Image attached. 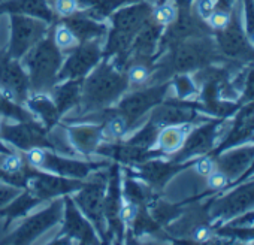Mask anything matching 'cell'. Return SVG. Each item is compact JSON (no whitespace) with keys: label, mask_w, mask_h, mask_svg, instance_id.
<instances>
[{"label":"cell","mask_w":254,"mask_h":245,"mask_svg":"<svg viewBox=\"0 0 254 245\" xmlns=\"http://www.w3.org/2000/svg\"><path fill=\"white\" fill-rule=\"evenodd\" d=\"M171 174V166L162 162H144L141 166V177L150 183H160Z\"/></svg>","instance_id":"d4e9b609"},{"label":"cell","mask_w":254,"mask_h":245,"mask_svg":"<svg viewBox=\"0 0 254 245\" xmlns=\"http://www.w3.org/2000/svg\"><path fill=\"white\" fill-rule=\"evenodd\" d=\"M2 127H3V122H2V120H0V133H2Z\"/></svg>","instance_id":"f6af8a7d"},{"label":"cell","mask_w":254,"mask_h":245,"mask_svg":"<svg viewBox=\"0 0 254 245\" xmlns=\"http://www.w3.org/2000/svg\"><path fill=\"white\" fill-rule=\"evenodd\" d=\"M3 177H5V174H3L2 171H0V180H3Z\"/></svg>","instance_id":"bcb514c9"},{"label":"cell","mask_w":254,"mask_h":245,"mask_svg":"<svg viewBox=\"0 0 254 245\" xmlns=\"http://www.w3.org/2000/svg\"><path fill=\"white\" fill-rule=\"evenodd\" d=\"M0 12L24 14L44 20L47 23H51L54 20V14L45 0H12V2L0 5Z\"/></svg>","instance_id":"2e32d148"},{"label":"cell","mask_w":254,"mask_h":245,"mask_svg":"<svg viewBox=\"0 0 254 245\" xmlns=\"http://www.w3.org/2000/svg\"><path fill=\"white\" fill-rule=\"evenodd\" d=\"M157 133H159V127L150 121L144 129H141L135 136H132V139L127 144H132V145L141 147V148H148L150 145H153L156 142Z\"/></svg>","instance_id":"f546056e"},{"label":"cell","mask_w":254,"mask_h":245,"mask_svg":"<svg viewBox=\"0 0 254 245\" xmlns=\"http://www.w3.org/2000/svg\"><path fill=\"white\" fill-rule=\"evenodd\" d=\"M141 208L138 203L126 199L124 196H121V205L118 209V220L120 223H123L124 226H133L138 214H139Z\"/></svg>","instance_id":"1f68e13d"},{"label":"cell","mask_w":254,"mask_h":245,"mask_svg":"<svg viewBox=\"0 0 254 245\" xmlns=\"http://www.w3.org/2000/svg\"><path fill=\"white\" fill-rule=\"evenodd\" d=\"M67 139L73 150L81 154L96 153L102 139V127L97 126H75L67 129Z\"/></svg>","instance_id":"5bb4252c"},{"label":"cell","mask_w":254,"mask_h":245,"mask_svg":"<svg viewBox=\"0 0 254 245\" xmlns=\"http://www.w3.org/2000/svg\"><path fill=\"white\" fill-rule=\"evenodd\" d=\"M105 180H96L90 184H84L73 196L76 206L91 223H94L100 235L105 233L108 226L105 215Z\"/></svg>","instance_id":"8992f818"},{"label":"cell","mask_w":254,"mask_h":245,"mask_svg":"<svg viewBox=\"0 0 254 245\" xmlns=\"http://www.w3.org/2000/svg\"><path fill=\"white\" fill-rule=\"evenodd\" d=\"M26 105L30 109V112L35 114L42 121V124L48 129L57 124V121L62 115L54 100L50 99L45 93H33L32 96L27 97Z\"/></svg>","instance_id":"e0dca14e"},{"label":"cell","mask_w":254,"mask_h":245,"mask_svg":"<svg viewBox=\"0 0 254 245\" xmlns=\"http://www.w3.org/2000/svg\"><path fill=\"white\" fill-rule=\"evenodd\" d=\"M177 90H178V93H180V96H181V97L187 96L189 93H191V91H193L191 81H190L189 78H186V76L178 78V79H177Z\"/></svg>","instance_id":"b9f144b4"},{"label":"cell","mask_w":254,"mask_h":245,"mask_svg":"<svg viewBox=\"0 0 254 245\" xmlns=\"http://www.w3.org/2000/svg\"><path fill=\"white\" fill-rule=\"evenodd\" d=\"M127 76V82L132 87H142L148 82L150 76H151V72H150V67L145 64V63H135L129 67L126 73Z\"/></svg>","instance_id":"4dcf8cb0"},{"label":"cell","mask_w":254,"mask_h":245,"mask_svg":"<svg viewBox=\"0 0 254 245\" xmlns=\"http://www.w3.org/2000/svg\"><path fill=\"white\" fill-rule=\"evenodd\" d=\"M21 59L35 93H47L59 81L63 57L53 38L41 39Z\"/></svg>","instance_id":"7a4b0ae2"},{"label":"cell","mask_w":254,"mask_h":245,"mask_svg":"<svg viewBox=\"0 0 254 245\" xmlns=\"http://www.w3.org/2000/svg\"><path fill=\"white\" fill-rule=\"evenodd\" d=\"M18 193L20 191L12 184H3V185H0V208H3L11 200H14V197H17Z\"/></svg>","instance_id":"74e56055"},{"label":"cell","mask_w":254,"mask_h":245,"mask_svg":"<svg viewBox=\"0 0 254 245\" xmlns=\"http://www.w3.org/2000/svg\"><path fill=\"white\" fill-rule=\"evenodd\" d=\"M100 57L102 50L97 41L79 44L76 48L72 50V54L69 56L66 63L62 64L59 79H82V76L87 75L99 63Z\"/></svg>","instance_id":"ba28073f"},{"label":"cell","mask_w":254,"mask_h":245,"mask_svg":"<svg viewBox=\"0 0 254 245\" xmlns=\"http://www.w3.org/2000/svg\"><path fill=\"white\" fill-rule=\"evenodd\" d=\"M129 87L126 73L109 63H102L81 84L82 111H97L117 100Z\"/></svg>","instance_id":"6da1fadb"},{"label":"cell","mask_w":254,"mask_h":245,"mask_svg":"<svg viewBox=\"0 0 254 245\" xmlns=\"http://www.w3.org/2000/svg\"><path fill=\"white\" fill-rule=\"evenodd\" d=\"M0 153H2V154H8V153H11L6 147H3L2 145V142H0Z\"/></svg>","instance_id":"ee69618b"},{"label":"cell","mask_w":254,"mask_h":245,"mask_svg":"<svg viewBox=\"0 0 254 245\" xmlns=\"http://www.w3.org/2000/svg\"><path fill=\"white\" fill-rule=\"evenodd\" d=\"M209 238V230L206 227H199L194 230V239L202 242V241H206Z\"/></svg>","instance_id":"7bdbcfd3"},{"label":"cell","mask_w":254,"mask_h":245,"mask_svg":"<svg viewBox=\"0 0 254 245\" xmlns=\"http://www.w3.org/2000/svg\"><path fill=\"white\" fill-rule=\"evenodd\" d=\"M48 23L24 14L11 15V44L9 56L20 60L32 47L47 35Z\"/></svg>","instance_id":"277c9868"},{"label":"cell","mask_w":254,"mask_h":245,"mask_svg":"<svg viewBox=\"0 0 254 245\" xmlns=\"http://www.w3.org/2000/svg\"><path fill=\"white\" fill-rule=\"evenodd\" d=\"M153 8L147 3H135L121 8L112 15V30L108 38V56H127L136 33L151 18Z\"/></svg>","instance_id":"3957f363"},{"label":"cell","mask_w":254,"mask_h":245,"mask_svg":"<svg viewBox=\"0 0 254 245\" xmlns=\"http://www.w3.org/2000/svg\"><path fill=\"white\" fill-rule=\"evenodd\" d=\"M64 227L62 235L72 238V241L82 244H97L94 227L90 224L88 218L81 212L73 199L67 197L64 202Z\"/></svg>","instance_id":"7c38bea8"},{"label":"cell","mask_w":254,"mask_h":245,"mask_svg":"<svg viewBox=\"0 0 254 245\" xmlns=\"http://www.w3.org/2000/svg\"><path fill=\"white\" fill-rule=\"evenodd\" d=\"M211 144V135L209 129H200L196 133H193L189 139H186V153H203Z\"/></svg>","instance_id":"4316f807"},{"label":"cell","mask_w":254,"mask_h":245,"mask_svg":"<svg viewBox=\"0 0 254 245\" xmlns=\"http://www.w3.org/2000/svg\"><path fill=\"white\" fill-rule=\"evenodd\" d=\"M23 169H24V162L15 153H8V154H5V157L2 160H0V171L5 174L3 180L8 175H14V174L21 172Z\"/></svg>","instance_id":"d6a6232c"},{"label":"cell","mask_w":254,"mask_h":245,"mask_svg":"<svg viewBox=\"0 0 254 245\" xmlns=\"http://www.w3.org/2000/svg\"><path fill=\"white\" fill-rule=\"evenodd\" d=\"M208 23L212 29H217V30H223L229 26L230 23V15L226 12V11H214L208 18Z\"/></svg>","instance_id":"8d00e7d4"},{"label":"cell","mask_w":254,"mask_h":245,"mask_svg":"<svg viewBox=\"0 0 254 245\" xmlns=\"http://www.w3.org/2000/svg\"><path fill=\"white\" fill-rule=\"evenodd\" d=\"M129 127H130V124H129V121H127V118L124 115H121L120 112H117L108 118L105 126L102 127V138L105 136L106 141H109V138L112 141H118V139L124 138Z\"/></svg>","instance_id":"603a6c76"},{"label":"cell","mask_w":254,"mask_h":245,"mask_svg":"<svg viewBox=\"0 0 254 245\" xmlns=\"http://www.w3.org/2000/svg\"><path fill=\"white\" fill-rule=\"evenodd\" d=\"M27 184L33 196H36L39 200H47V199H53L62 194L78 191L85 183L76 178L73 180V178H67L62 175L56 177V175H47V174L38 172L29 180Z\"/></svg>","instance_id":"8fae6325"},{"label":"cell","mask_w":254,"mask_h":245,"mask_svg":"<svg viewBox=\"0 0 254 245\" xmlns=\"http://www.w3.org/2000/svg\"><path fill=\"white\" fill-rule=\"evenodd\" d=\"M0 115H5V117H9V118H15L18 121H32L33 120L30 112L23 109L21 105L9 102L2 94V91H0Z\"/></svg>","instance_id":"484cf974"},{"label":"cell","mask_w":254,"mask_h":245,"mask_svg":"<svg viewBox=\"0 0 254 245\" xmlns=\"http://www.w3.org/2000/svg\"><path fill=\"white\" fill-rule=\"evenodd\" d=\"M30 79L20 61L0 51V91L12 103L23 105L30 96Z\"/></svg>","instance_id":"5b68a950"},{"label":"cell","mask_w":254,"mask_h":245,"mask_svg":"<svg viewBox=\"0 0 254 245\" xmlns=\"http://www.w3.org/2000/svg\"><path fill=\"white\" fill-rule=\"evenodd\" d=\"M81 84L82 79H66L53 93V100L60 114L69 111L81 102Z\"/></svg>","instance_id":"ffe728a7"},{"label":"cell","mask_w":254,"mask_h":245,"mask_svg":"<svg viewBox=\"0 0 254 245\" xmlns=\"http://www.w3.org/2000/svg\"><path fill=\"white\" fill-rule=\"evenodd\" d=\"M177 17H178L177 8L171 3H162L151 11V20L160 27L174 24Z\"/></svg>","instance_id":"83f0119b"},{"label":"cell","mask_w":254,"mask_h":245,"mask_svg":"<svg viewBox=\"0 0 254 245\" xmlns=\"http://www.w3.org/2000/svg\"><path fill=\"white\" fill-rule=\"evenodd\" d=\"M196 172L200 175V177H208L212 171H214V163L211 159H200L196 166H194Z\"/></svg>","instance_id":"60d3db41"},{"label":"cell","mask_w":254,"mask_h":245,"mask_svg":"<svg viewBox=\"0 0 254 245\" xmlns=\"http://www.w3.org/2000/svg\"><path fill=\"white\" fill-rule=\"evenodd\" d=\"M79 39V42H88V41H99L106 33V26L99 23L96 18L84 14H73L70 17H66L63 21Z\"/></svg>","instance_id":"4fadbf2b"},{"label":"cell","mask_w":254,"mask_h":245,"mask_svg":"<svg viewBox=\"0 0 254 245\" xmlns=\"http://www.w3.org/2000/svg\"><path fill=\"white\" fill-rule=\"evenodd\" d=\"M0 139L11 142L14 147L27 151L32 147L53 148L50 136L45 135V130L32 121H20L18 124H3Z\"/></svg>","instance_id":"9c48e42d"},{"label":"cell","mask_w":254,"mask_h":245,"mask_svg":"<svg viewBox=\"0 0 254 245\" xmlns=\"http://www.w3.org/2000/svg\"><path fill=\"white\" fill-rule=\"evenodd\" d=\"M53 41L56 44V47L60 51H72L73 48H76L81 42L79 39L75 36V33L64 24H59L54 29V35H53Z\"/></svg>","instance_id":"cb8c5ba5"},{"label":"cell","mask_w":254,"mask_h":245,"mask_svg":"<svg viewBox=\"0 0 254 245\" xmlns=\"http://www.w3.org/2000/svg\"><path fill=\"white\" fill-rule=\"evenodd\" d=\"M64 203L62 200L53 202L47 209L41 211L39 214L32 215L27 218L12 235L6 242L11 244H29L33 242L38 236H41L44 232H47L50 227L57 224L62 220Z\"/></svg>","instance_id":"52a82bcc"},{"label":"cell","mask_w":254,"mask_h":245,"mask_svg":"<svg viewBox=\"0 0 254 245\" xmlns=\"http://www.w3.org/2000/svg\"><path fill=\"white\" fill-rule=\"evenodd\" d=\"M227 184V175L221 171H212L209 175H208V185L211 188H223L224 185Z\"/></svg>","instance_id":"f35d334b"},{"label":"cell","mask_w":254,"mask_h":245,"mask_svg":"<svg viewBox=\"0 0 254 245\" xmlns=\"http://www.w3.org/2000/svg\"><path fill=\"white\" fill-rule=\"evenodd\" d=\"M165 90L166 87H153L147 90H136L130 94H127L118 103V112L124 115L127 121H129V124L132 126L153 106L160 103Z\"/></svg>","instance_id":"30bf717a"},{"label":"cell","mask_w":254,"mask_h":245,"mask_svg":"<svg viewBox=\"0 0 254 245\" xmlns=\"http://www.w3.org/2000/svg\"><path fill=\"white\" fill-rule=\"evenodd\" d=\"M191 117V111L177 106V105H160L154 109L151 115V122L157 127L160 126H172V124H181Z\"/></svg>","instance_id":"44dd1931"},{"label":"cell","mask_w":254,"mask_h":245,"mask_svg":"<svg viewBox=\"0 0 254 245\" xmlns=\"http://www.w3.org/2000/svg\"><path fill=\"white\" fill-rule=\"evenodd\" d=\"M123 196H124L126 199H129V200H132V202H135V203L139 205L141 202L145 200L147 193H145V188H144L142 185H139L138 183H135V181H132V180H126Z\"/></svg>","instance_id":"836d02e7"},{"label":"cell","mask_w":254,"mask_h":245,"mask_svg":"<svg viewBox=\"0 0 254 245\" xmlns=\"http://www.w3.org/2000/svg\"><path fill=\"white\" fill-rule=\"evenodd\" d=\"M187 129L186 126H178V124H172V126H163V129L159 130L157 133V148L165 153V154H174L177 151H180L187 139Z\"/></svg>","instance_id":"d6986e66"},{"label":"cell","mask_w":254,"mask_h":245,"mask_svg":"<svg viewBox=\"0 0 254 245\" xmlns=\"http://www.w3.org/2000/svg\"><path fill=\"white\" fill-rule=\"evenodd\" d=\"M203 59V51L191 45L180 47L174 56V64L178 70H189L196 67Z\"/></svg>","instance_id":"7402d4cb"},{"label":"cell","mask_w":254,"mask_h":245,"mask_svg":"<svg viewBox=\"0 0 254 245\" xmlns=\"http://www.w3.org/2000/svg\"><path fill=\"white\" fill-rule=\"evenodd\" d=\"M79 0H54V11L59 17H70L79 11Z\"/></svg>","instance_id":"d590c367"},{"label":"cell","mask_w":254,"mask_h":245,"mask_svg":"<svg viewBox=\"0 0 254 245\" xmlns=\"http://www.w3.org/2000/svg\"><path fill=\"white\" fill-rule=\"evenodd\" d=\"M26 160L29 166L35 169H44L47 162V150L44 147H32L26 151Z\"/></svg>","instance_id":"e575fe53"},{"label":"cell","mask_w":254,"mask_h":245,"mask_svg":"<svg viewBox=\"0 0 254 245\" xmlns=\"http://www.w3.org/2000/svg\"><path fill=\"white\" fill-rule=\"evenodd\" d=\"M97 154L108 156L111 159H115L123 163H144L147 157H151L153 154L147 151V148L135 147L132 144H126V145H99L96 150Z\"/></svg>","instance_id":"ac0fdd59"},{"label":"cell","mask_w":254,"mask_h":245,"mask_svg":"<svg viewBox=\"0 0 254 245\" xmlns=\"http://www.w3.org/2000/svg\"><path fill=\"white\" fill-rule=\"evenodd\" d=\"M218 0H199L197 2V12L202 18H208L217 8Z\"/></svg>","instance_id":"ab89813d"},{"label":"cell","mask_w":254,"mask_h":245,"mask_svg":"<svg viewBox=\"0 0 254 245\" xmlns=\"http://www.w3.org/2000/svg\"><path fill=\"white\" fill-rule=\"evenodd\" d=\"M39 202H41V200H39L36 196H33L32 193H27V194H24V196L15 199L6 209L2 211V214H6V215H9V217H17V215L24 214L26 211L32 209V208H33L36 203H39Z\"/></svg>","instance_id":"f1b7e54d"},{"label":"cell","mask_w":254,"mask_h":245,"mask_svg":"<svg viewBox=\"0 0 254 245\" xmlns=\"http://www.w3.org/2000/svg\"><path fill=\"white\" fill-rule=\"evenodd\" d=\"M94 168H96V165H90V163H84V162H78V160H69V159L51 154V153H47V162L44 166V169H47L53 174L67 177V178H76V180L87 177L90 174V171Z\"/></svg>","instance_id":"9a60e30c"}]
</instances>
